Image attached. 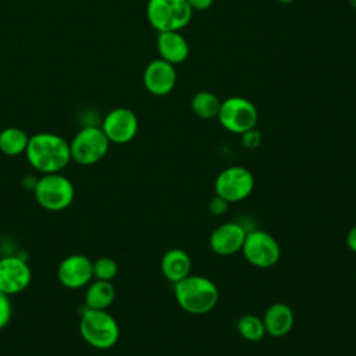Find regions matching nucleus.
<instances>
[{"label":"nucleus","instance_id":"1","mask_svg":"<svg viewBox=\"0 0 356 356\" xmlns=\"http://www.w3.org/2000/svg\"><path fill=\"white\" fill-rule=\"evenodd\" d=\"M25 157L42 174L61 172L71 161L70 142L57 134L38 132L29 136Z\"/></svg>","mask_w":356,"mask_h":356},{"label":"nucleus","instance_id":"2","mask_svg":"<svg viewBox=\"0 0 356 356\" xmlns=\"http://www.w3.org/2000/svg\"><path fill=\"white\" fill-rule=\"evenodd\" d=\"M174 295L178 306L189 314H204L213 310L218 303L217 285L203 277L189 274L174 284Z\"/></svg>","mask_w":356,"mask_h":356},{"label":"nucleus","instance_id":"3","mask_svg":"<svg viewBox=\"0 0 356 356\" xmlns=\"http://www.w3.org/2000/svg\"><path fill=\"white\" fill-rule=\"evenodd\" d=\"M79 334L92 348L108 349L117 343L120 327L107 310L85 307L79 318Z\"/></svg>","mask_w":356,"mask_h":356},{"label":"nucleus","instance_id":"4","mask_svg":"<svg viewBox=\"0 0 356 356\" xmlns=\"http://www.w3.org/2000/svg\"><path fill=\"white\" fill-rule=\"evenodd\" d=\"M33 195L40 207L49 211H63L71 206L75 197V188L70 178L61 172L43 174L36 179Z\"/></svg>","mask_w":356,"mask_h":356},{"label":"nucleus","instance_id":"5","mask_svg":"<svg viewBox=\"0 0 356 356\" xmlns=\"http://www.w3.org/2000/svg\"><path fill=\"white\" fill-rule=\"evenodd\" d=\"M193 10L186 0H149L146 17L157 32L181 31L192 19Z\"/></svg>","mask_w":356,"mask_h":356},{"label":"nucleus","instance_id":"6","mask_svg":"<svg viewBox=\"0 0 356 356\" xmlns=\"http://www.w3.org/2000/svg\"><path fill=\"white\" fill-rule=\"evenodd\" d=\"M110 140L97 125H85L70 142L71 160L79 165H93L104 159Z\"/></svg>","mask_w":356,"mask_h":356},{"label":"nucleus","instance_id":"7","mask_svg":"<svg viewBox=\"0 0 356 356\" xmlns=\"http://www.w3.org/2000/svg\"><path fill=\"white\" fill-rule=\"evenodd\" d=\"M257 108L246 97L231 96L221 102L218 111L220 124L232 134H243L245 131L254 128L257 122Z\"/></svg>","mask_w":356,"mask_h":356},{"label":"nucleus","instance_id":"8","mask_svg":"<svg viewBox=\"0 0 356 356\" xmlns=\"http://www.w3.org/2000/svg\"><path fill=\"white\" fill-rule=\"evenodd\" d=\"M241 252L248 263L259 268H270L275 266L281 256L277 239L263 229H253L248 232Z\"/></svg>","mask_w":356,"mask_h":356},{"label":"nucleus","instance_id":"9","mask_svg":"<svg viewBox=\"0 0 356 356\" xmlns=\"http://www.w3.org/2000/svg\"><path fill=\"white\" fill-rule=\"evenodd\" d=\"M254 188L253 174L242 165H231L224 168L214 181L216 195L225 199L228 203H235L246 199Z\"/></svg>","mask_w":356,"mask_h":356},{"label":"nucleus","instance_id":"10","mask_svg":"<svg viewBox=\"0 0 356 356\" xmlns=\"http://www.w3.org/2000/svg\"><path fill=\"white\" fill-rule=\"evenodd\" d=\"M100 128L103 129L110 143L124 145L136 136L139 122L136 114L132 110L127 107H117L104 115Z\"/></svg>","mask_w":356,"mask_h":356},{"label":"nucleus","instance_id":"11","mask_svg":"<svg viewBox=\"0 0 356 356\" xmlns=\"http://www.w3.org/2000/svg\"><path fill=\"white\" fill-rule=\"evenodd\" d=\"M32 280L29 264L19 256H4L0 259V291L15 295L25 291Z\"/></svg>","mask_w":356,"mask_h":356},{"label":"nucleus","instance_id":"12","mask_svg":"<svg viewBox=\"0 0 356 356\" xmlns=\"http://www.w3.org/2000/svg\"><path fill=\"white\" fill-rule=\"evenodd\" d=\"M92 260L85 254H70L64 257L57 268L60 284L68 289H79L93 280Z\"/></svg>","mask_w":356,"mask_h":356},{"label":"nucleus","instance_id":"13","mask_svg":"<svg viewBox=\"0 0 356 356\" xmlns=\"http://www.w3.org/2000/svg\"><path fill=\"white\" fill-rule=\"evenodd\" d=\"M177 83V71L174 64L156 58L150 61L143 71V85L154 96H165L172 92Z\"/></svg>","mask_w":356,"mask_h":356},{"label":"nucleus","instance_id":"14","mask_svg":"<svg viewBox=\"0 0 356 356\" xmlns=\"http://www.w3.org/2000/svg\"><path fill=\"white\" fill-rule=\"evenodd\" d=\"M246 234V229L239 222L228 221L220 224L210 234V249L218 256H232L242 250Z\"/></svg>","mask_w":356,"mask_h":356},{"label":"nucleus","instance_id":"15","mask_svg":"<svg viewBox=\"0 0 356 356\" xmlns=\"http://www.w3.org/2000/svg\"><path fill=\"white\" fill-rule=\"evenodd\" d=\"M261 320L266 328V334L280 338L285 337L292 330L295 314L289 305L284 302H275L266 309Z\"/></svg>","mask_w":356,"mask_h":356},{"label":"nucleus","instance_id":"16","mask_svg":"<svg viewBox=\"0 0 356 356\" xmlns=\"http://www.w3.org/2000/svg\"><path fill=\"white\" fill-rule=\"evenodd\" d=\"M156 44L160 58L174 65L185 61L189 56L188 40L184 38L182 33H179V31L159 32Z\"/></svg>","mask_w":356,"mask_h":356},{"label":"nucleus","instance_id":"17","mask_svg":"<svg viewBox=\"0 0 356 356\" xmlns=\"http://www.w3.org/2000/svg\"><path fill=\"white\" fill-rule=\"evenodd\" d=\"M161 274L172 284L184 280L191 274L192 261L189 254L179 248L168 249L160 260Z\"/></svg>","mask_w":356,"mask_h":356},{"label":"nucleus","instance_id":"18","mask_svg":"<svg viewBox=\"0 0 356 356\" xmlns=\"http://www.w3.org/2000/svg\"><path fill=\"white\" fill-rule=\"evenodd\" d=\"M115 299V288L111 281L95 280L86 285L85 307L107 310Z\"/></svg>","mask_w":356,"mask_h":356},{"label":"nucleus","instance_id":"19","mask_svg":"<svg viewBox=\"0 0 356 356\" xmlns=\"http://www.w3.org/2000/svg\"><path fill=\"white\" fill-rule=\"evenodd\" d=\"M29 136L18 127H7L0 131V152L6 156H19L25 153Z\"/></svg>","mask_w":356,"mask_h":356},{"label":"nucleus","instance_id":"20","mask_svg":"<svg viewBox=\"0 0 356 356\" xmlns=\"http://www.w3.org/2000/svg\"><path fill=\"white\" fill-rule=\"evenodd\" d=\"M221 100L209 90H200L191 99V108L202 120H213L218 115Z\"/></svg>","mask_w":356,"mask_h":356},{"label":"nucleus","instance_id":"21","mask_svg":"<svg viewBox=\"0 0 356 356\" xmlns=\"http://www.w3.org/2000/svg\"><path fill=\"white\" fill-rule=\"evenodd\" d=\"M238 332L249 342H259L266 335L263 320L256 314H245L236 323Z\"/></svg>","mask_w":356,"mask_h":356},{"label":"nucleus","instance_id":"22","mask_svg":"<svg viewBox=\"0 0 356 356\" xmlns=\"http://www.w3.org/2000/svg\"><path fill=\"white\" fill-rule=\"evenodd\" d=\"M93 278L102 281H113L118 274V264L114 259L103 256L92 263Z\"/></svg>","mask_w":356,"mask_h":356},{"label":"nucleus","instance_id":"23","mask_svg":"<svg viewBox=\"0 0 356 356\" xmlns=\"http://www.w3.org/2000/svg\"><path fill=\"white\" fill-rule=\"evenodd\" d=\"M13 316V305L10 295L0 291V330H3L11 320Z\"/></svg>","mask_w":356,"mask_h":356},{"label":"nucleus","instance_id":"24","mask_svg":"<svg viewBox=\"0 0 356 356\" xmlns=\"http://www.w3.org/2000/svg\"><path fill=\"white\" fill-rule=\"evenodd\" d=\"M241 143L245 149H256L261 143V134L256 129V127L250 128L241 134Z\"/></svg>","mask_w":356,"mask_h":356},{"label":"nucleus","instance_id":"25","mask_svg":"<svg viewBox=\"0 0 356 356\" xmlns=\"http://www.w3.org/2000/svg\"><path fill=\"white\" fill-rule=\"evenodd\" d=\"M228 206H229V203H228L225 199H222L221 196L216 195V196L210 200V203H209V211H210L213 216H222V214L227 213Z\"/></svg>","mask_w":356,"mask_h":356},{"label":"nucleus","instance_id":"26","mask_svg":"<svg viewBox=\"0 0 356 356\" xmlns=\"http://www.w3.org/2000/svg\"><path fill=\"white\" fill-rule=\"evenodd\" d=\"M186 1L192 10H199V11L210 8L214 3V0H186Z\"/></svg>","mask_w":356,"mask_h":356},{"label":"nucleus","instance_id":"27","mask_svg":"<svg viewBox=\"0 0 356 356\" xmlns=\"http://www.w3.org/2000/svg\"><path fill=\"white\" fill-rule=\"evenodd\" d=\"M346 246L356 253V225H353L346 234Z\"/></svg>","mask_w":356,"mask_h":356},{"label":"nucleus","instance_id":"28","mask_svg":"<svg viewBox=\"0 0 356 356\" xmlns=\"http://www.w3.org/2000/svg\"><path fill=\"white\" fill-rule=\"evenodd\" d=\"M281 4H289V3H293L295 0H278Z\"/></svg>","mask_w":356,"mask_h":356},{"label":"nucleus","instance_id":"29","mask_svg":"<svg viewBox=\"0 0 356 356\" xmlns=\"http://www.w3.org/2000/svg\"><path fill=\"white\" fill-rule=\"evenodd\" d=\"M350 6L356 8V0H350Z\"/></svg>","mask_w":356,"mask_h":356}]
</instances>
